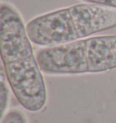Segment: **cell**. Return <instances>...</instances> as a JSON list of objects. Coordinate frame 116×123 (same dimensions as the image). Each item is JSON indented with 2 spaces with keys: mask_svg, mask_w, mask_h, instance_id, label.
Here are the masks:
<instances>
[{
  "mask_svg": "<svg viewBox=\"0 0 116 123\" xmlns=\"http://www.w3.org/2000/svg\"><path fill=\"white\" fill-rule=\"evenodd\" d=\"M36 59L43 73L51 75L108 72L116 68V35L45 47L37 52Z\"/></svg>",
  "mask_w": 116,
  "mask_h": 123,
  "instance_id": "cell-3",
  "label": "cell"
},
{
  "mask_svg": "<svg viewBox=\"0 0 116 123\" xmlns=\"http://www.w3.org/2000/svg\"><path fill=\"white\" fill-rule=\"evenodd\" d=\"M83 1H85L86 3H93L108 7L116 8V0H83Z\"/></svg>",
  "mask_w": 116,
  "mask_h": 123,
  "instance_id": "cell-6",
  "label": "cell"
},
{
  "mask_svg": "<svg viewBox=\"0 0 116 123\" xmlns=\"http://www.w3.org/2000/svg\"><path fill=\"white\" fill-rule=\"evenodd\" d=\"M0 98H1V116L2 118L5 116V111L8 103V90L5 81L2 77L1 81V89H0Z\"/></svg>",
  "mask_w": 116,
  "mask_h": 123,
  "instance_id": "cell-5",
  "label": "cell"
},
{
  "mask_svg": "<svg viewBox=\"0 0 116 123\" xmlns=\"http://www.w3.org/2000/svg\"><path fill=\"white\" fill-rule=\"evenodd\" d=\"M113 27H116V8L84 3L35 17L26 25V32L33 43L51 47Z\"/></svg>",
  "mask_w": 116,
  "mask_h": 123,
  "instance_id": "cell-2",
  "label": "cell"
},
{
  "mask_svg": "<svg viewBox=\"0 0 116 123\" xmlns=\"http://www.w3.org/2000/svg\"><path fill=\"white\" fill-rule=\"evenodd\" d=\"M0 45L6 76L16 100L27 111H40L47 99L43 72L21 15L6 3L1 5Z\"/></svg>",
  "mask_w": 116,
  "mask_h": 123,
  "instance_id": "cell-1",
  "label": "cell"
},
{
  "mask_svg": "<svg viewBox=\"0 0 116 123\" xmlns=\"http://www.w3.org/2000/svg\"><path fill=\"white\" fill-rule=\"evenodd\" d=\"M1 123H27V119L21 111L13 109L2 118Z\"/></svg>",
  "mask_w": 116,
  "mask_h": 123,
  "instance_id": "cell-4",
  "label": "cell"
}]
</instances>
